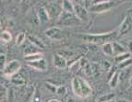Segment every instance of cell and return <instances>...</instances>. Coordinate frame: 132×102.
Returning a JSON list of instances; mask_svg holds the SVG:
<instances>
[{
    "instance_id": "5",
    "label": "cell",
    "mask_w": 132,
    "mask_h": 102,
    "mask_svg": "<svg viewBox=\"0 0 132 102\" xmlns=\"http://www.w3.org/2000/svg\"><path fill=\"white\" fill-rule=\"evenodd\" d=\"M20 67H21V64H20V61H18V60H11L10 62L7 63L4 70H3V73H4V75L6 76L11 78L13 76L18 74Z\"/></svg>"
},
{
    "instance_id": "18",
    "label": "cell",
    "mask_w": 132,
    "mask_h": 102,
    "mask_svg": "<svg viewBox=\"0 0 132 102\" xmlns=\"http://www.w3.org/2000/svg\"><path fill=\"white\" fill-rule=\"evenodd\" d=\"M120 76H121V73H120V71L117 70V72H116V73L110 77V79L108 80V84H109V86H110L112 88H114V87H117L119 80H120Z\"/></svg>"
},
{
    "instance_id": "6",
    "label": "cell",
    "mask_w": 132,
    "mask_h": 102,
    "mask_svg": "<svg viewBox=\"0 0 132 102\" xmlns=\"http://www.w3.org/2000/svg\"><path fill=\"white\" fill-rule=\"evenodd\" d=\"M44 34L48 38L55 40V41H60V40L64 39L66 36L65 31L59 27H52V28L47 29L46 31H44Z\"/></svg>"
},
{
    "instance_id": "37",
    "label": "cell",
    "mask_w": 132,
    "mask_h": 102,
    "mask_svg": "<svg viewBox=\"0 0 132 102\" xmlns=\"http://www.w3.org/2000/svg\"><path fill=\"white\" fill-rule=\"evenodd\" d=\"M46 102H61L60 100H58V99H50V100H48V101H46Z\"/></svg>"
},
{
    "instance_id": "33",
    "label": "cell",
    "mask_w": 132,
    "mask_h": 102,
    "mask_svg": "<svg viewBox=\"0 0 132 102\" xmlns=\"http://www.w3.org/2000/svg\"><path fill=\"white\" fill-rule=\"evenodd\" d=\"M6 64H7V57L4 53H0V70L3 71Z\"/></svg>"
},
{
    "instance_id": "20",
    "label": "cell",
    "mask_w": 132,
    "mask_h": 102,
    "mask_svg": "<svg viewBox=\"0 0 132 102\" xmlns=\"http://www.w3.org/2000/svg\"><path fill=\"white\" fill-rule=\"evenodd\" d=\"M61 6L63 11L68 12V13H74V2L65 0V1H62Z\"/></svg>"
},
{
    "instance_id": "36",
    "label": "cell",
    "mask_w": 132,
    "mask_h": 102,
    "mask_svg": "<svg viewBox=\"0 0 132 102\" xmlns=\"http://www.w3.org/2000/svg\"><path fill=\"white\" fill-rule=\"evenodd\" d=\"M129 88H130V90H132V76L129 79Z\"/></svg>"
},
{
    "instance_id": "9",
    "label": "cell",
    "mask_w": 132,
    "mask_h": 102,
    "mask_svg": "<svg viewBox=\"0 0 132 102\" xmlns=\"http://www.w3.org/2000/svg\"><path fill=\"white\" fill-rule=\"evenodd\" d=\"M53 64L58 69H66L68 67V60L58 52H55L53 55Z\"/></svg>"
},
{
    "instance_id": "15",
    "label": "cell",
    "mask_w": 132,
    "mask_h": 102,
    "mask_svg": "<svg viewBox=\"0 0 132 102\" xmlns=\"http://www.w3.org/2000/svg\"><path fill=\"white\" fill-rule=\"evenodd\" d=\"M28 22L33 26H38L40 24L39 21V17L37 15V11H35L34 9H31V10H29L28 12Z\"/></svg>"
},
{
    "instance_id": "7",
    "label": "cell",
    "mask_w": 132,
    "mask_h": 102,
    "mask_svg": "<svg viewBox=\"0 0 132 102\" xmlns=\"http://www.w3.org/2000/svg\"><path fill=\"white\" fill-rule=\"evenodd\" d=\"M89 10L81 5L74 2V14L79 18V21L86 22L89 20Z\"/></svg>"
},
{
    "instance_id": "24",
    "label": "cell",
    "mask_w": 132,
    "mask_h": 102,
    "mask_svg": "<svg viewBox=\"0 0 132 102\" xmlns=\"http://www.w3.org/2000/svg\"><path fill=\"white\" fill-rule=\"evenodd\" d=\"M44 58V53L43 52H37V53H34V54H31V55H27L24 56V60L26 61V63H31V62H35L37 60Z\"/></svg>"
},
{
    "instance_id": "31",
    "label": "cell",
    "mask_w": 132,
    "mask_h": 102,
    "mask_svg": "<svg viewBox=\"0 0 132 102\" xmlns=\"http://www.w3.org/2000/svg\"><path fill=\"white\" fill-rule=\"evenodd\" d=\"M67 92H68V89H67V87H64V86H60V87H57L56 91H55V94H57V95L60 96V97H63V96L66 95Z\"/></svg>"
},
{
    "instance_id": "13",
    "label": "cell",
    "mask_w": 132,
    "mask_h": 102,
    "mask_svg": "<svg viewBox=\"0 0 132 102\" xmlns=\"http://www.w3.org/2000/svg\"><path fill=\"white\" fill-rule=\"evenodd\" d=\"M87 63H88V62H86L85 59L82 57V58H80L79 60H78L77 62H75L74 63L69 65V66H68V70L70 72H78L80 69H83Z\"/></svg>"
},
{
    "instance_id": "17",
    "label": "cell",
    "mask_w": 132,
    "mask_h": 102,
    "mask_svg": "<svg viewBox=\"0 0 132 102\" xmlns=\"http://www.w3.org/2000/svg\"><path fill=\"white\" fill-rule=\"evenodd\" d=\"M37 52H40V49H38L33 44H31L30 41H29V43L24 47V49H23V54H24V56L34 54V53H37Z\"/></svg>"
},
{
    "instance_id": "1",
    "label": "cell",
    "mask_w": 132,
    "mask_h": 102,
    "mask_svg": "<svg viewBox=\"0 0 132 102\" xmlns=\"http://www.w3.org/2000/svg\"><path fill=\"white\" fill-rule=\"evenodd\" d=\"M118 36L117 30L100 34H81L79 38L83 41L90 44H104L106 42H111L112 40Z\"/></svg>"
},
{
    "instance_id": "35",
    "label": "cell",
    "mask_w": 132,
    "mask_h": 102,
    "mask_svg": "<svg viewBox=\"0 0 132 102\" xmlns=\"http://www.w3.org/2000/svg\"><path fill=\"white\" fill-rule=\"evenodd\" d=\"M102 66H103V68H104L105 71H110V69L112 68V64H111V63H109L108 61H103Z\"/></svg>"
},
{
    "instance_id": "16",
    "label": "cell",
    "mask_w": 132,
    "mask_h": 102,
    "mask_svg": "<svg viewBox=\"0 0 132 102\" xmlns=\"http://www.w3.org/2000/svg\"><path fill=\"white\" fill-rule=\"evenodd\" d=\"M28 41H30L31 44H33L34 46H36L38 49H40V50H41V49H44V48L45 47L44 41L40 39V38H38L37 36H35V35H29Z\"/></svg>"
},
{
    "instance_id": "10",
    "label": "cell",
    "mask_w": 132,
    "mask_h": 102,
    "mask_svg": "<svg viewBox=\"0 0 132 102\" xmlns=\"http://www.w3.org/2000/svg\"><path fill=\"white\" fill-rule=\"evenodd\" d=\"M28 66L33 68L36 71H41V72H44L47 70V62L44 58L40 59V60H37L35 62H31V63H27Z\"/></svg>"
},
{
    "instance_id": "29",
    "label": "cell",
    "mask_w": 132,
    "mask_h": 102,
    "mask_svg": "<svg viewBox=\"0 0 132 102\" xmlns=\"http://www.w3.org/2000/svg\"><path fill=\"white\" fill-rule=\"evenodd\" d=\"M7 98V89L4 86L0 85V102L6 101Z\"/></svg>"
},
{
    "instance_id": "34",
    "label": "cell",
    "mask_w": 132,
    "mask_h": 102,
    "mask_svg": "<svg viewBox=\"0 0 132 102\" xmlns=\"http://www.w3.org/2000/svg\"><path fill=\"white\" fill-rule=\"evenodd\" d=\"M44 86H45V87L48 89L49 91L53 92V93H55V91H56L57 87L54 85V84H52L51 82H47V81H45V82H44Z\"/></svg>"
},
{
    "instance_id": "25",
    "label": "cell",
    "mask_w": 132,
    "mask_h": 102,
    "mask_svg": "<svg viewBox=\"0 0 132 102\" xmlns=\"http://www.w3.org/2000/svg\"><path fill=\"white\" fill-rule=\"evenodd\" d=\"M131 58V53L128 52H125V53H122V54H119L117 55V56H114V62L117 63V64L122 62L126 61V60H128V59Z\"/></svg>"
},
{
    "instance_id": "21",
    "label": "cell",
    "mask_w": 132,
    "mask_h": 102,
    "mask_svg": "<svg viewBox=\"0 0 132 102\" xmlns=\"http://www.w3.org/2000/svg\"><path fill=\"white\" fill-rule=\"evenodd\" d=\"M116 98V95L113 92L110 93H106L104 95H101L100 97H98L96 99V102H111Z\"/></svg>"
},
{
    "instance_id": "30",
    "label": "cell",
    "mask_w": 132,
    "mask_h": 102,
    "mask_svg": "<svg viewBox=\"0 0 132 102\" xmlns=\"http://www.w3.org/2000/svg\"><path fill=\"white\" fill-rule=\"evenodd\" d=\"M131 64H132V58H130V59H128V60H126V61L118 63V64H117V68H118V69H126V68L129 67Z\"/></svg>"
},
{
    "instance_id": "11",
    "label": "cell",
    "mask_w": 132,
    "mask_h": 102,
    "mask_svg": "<svg viewBox=\"0 0 132 102\" xmlns=\"http://www.w3.org/2000/svg\"><path fill=\"white\" fill-rule=\"evenodd\" d=\"M79 82H80V89H81V98H85L90 97L93 94V87H90V85L85 79L81 77H79Z\"/></svg>"
},
{
    "instance_id": "39",
    "label": "cell",
    "mask_w": 132,
    "mask_h": 102,
    "mask_svg": "<svg viewBox=\"0 0 132 102\" xmlns=\"http://www.w3.org/2000/svg\"><path fill=\"white\" fill-rule=\"evenodd\" d=\"M0 29H1V26H0Z\"/></svg>"
},
{
    "instance_id": "12",
    "label": "cell",
    "mask_w": 132,
    "mask_h": 102,
    "mask_svg": "<svg viewBox=\"0 0 132 102\" xmlns=\"http://www.w3.org/2000/svg\"><path fill=\"white\" fill-rule=\"evenodd\" d=\"M36 11H37V15L38 17H39L40 23H47V22H49V20H51L46 9H45V7L44 6L39 7Z\"/></svg>"
},
{
    "instance_id": "32",
    "label": "cell",
    "mask_w": 132,
    "mask_h": 102,
    "mask_svg": "<svg viewBox=\"0 0 132 102\" xmlns=\"http://www.w3.org/2000/svg\"><path fill=\"white\" fill-rule=\"evenodd\" d=\"M31 102H42V98H41V94L38 89L34 90L33 92V96H32V99Z\"/></svg>"
},
{
    "instance_id": "28",
    "label": "cell",
    "mask_w": 132,
    "mask_h": 102,
    "mask_svg": "<svg viewBox=\"0 0 132 102\" xmlns=\"http://www.w3.org/2000/svg\"><path fill=\"white\" fill-rule=\"evenodd\" d=\"M26 33L25 32H20L17 35L16 37V44L17 45H22L24 43V41H26Z\"/></svg>"
},
{
    "instance_id": "2",
    "label": "cell",
    "mask_w": 132,
    "mask_h": 102,
    "mask_svg": "<svg viewBox=\"0 0 132 102\" xmlns=\"http://www.w3.org/2000/svg\"><path fill=\"white\" fill-rule=\"evenodd\" d=\"M123 1H114V0H105V1H99L95 2L93 7L88 9L90 13L102 14L105 13L107 11L111 10L114 7H118L119 5L123 4Z\"/></svg>"
},
{
    "instance_id": "26",
    "label": "cell",
    "mask_w": 132,
    "mask_h": 102,
    "mask_svg": "<svg viewBox=\"0 0 132 102\" xmlns=\"http://www.w3.org/2000/svg\"><path fill=\"white\" fill-rule=\"evenodd\" d=\"M11 40H12V35L10 32L4 31L0 33V41H4V42H9Z\"/></svg>"
},
{
    "instance_id": "3",
    "label": "cell",
    "mask_w": 132,
    "mask_h": 102,
    "mask_svg": "<svg viewBox=\"0 0 132 102\" xmlns=\"http://www.w3.org/2000/svg\"><path fill=\"white\" fill-rule=\"evenodd\" d=\"M79 20L74 13H68L65 11H62L61 15L57 20L58 26L61 27H72L76 26L79 23Z\"/></svg>"
},
{
    "instance_id": "4",
    "label": "cell",
    "mask_w": 132,
    "mask_h": 102,
    "mask_svg": "<svg viewBox=\"0 0 132 102\" xmlns=\"http://www.w3.org/2000/svg\"><path fill=\"white\" fill-rule=\"evenodd\" d=\"M44 7L46 9L47 13L50 17V20H57L63 11L62 6L57 2H49L46 4V6H44Z\"/></svg>"
},
{
    "instance_id": "14",
    "label": "cell",
    "mask_w": 132,
    "mask_h": 102,
    "mask_svg": "<svg viewBox=\"0 0 132 102\" xmlns=\"http://www.w3.org/2000/svg\"><path fill=\"white\" fill-rule=\"evenodd\" d=\"M71 87H72V91L76 96L81 98V89H80V82H79V77H74L71 82Z\"/></svg>"
},
{
    "instance_id": "22",
    "label": "cell",
    "mask_w": 132,
    "mask_h": 102,
    "mask_svg": "<svg viewBox=\"0 0 132 102\" xmlns=\"http://www.w3.org/2000/svg\"><path fill=\"white\" fill-rule=\"evenodd\" d=\"M112 43H113V49H114V55L117 56V55L122 54V53L127 52V50H126L125 46L122 45L121 43L117 42V41L112 42Z\"/></svg>"
},
{
    "instance_id": "38",
    "label": "cell",
    "mask_w": 132,
    "mask_h": 102,
    "mask_svg": "<svg viewBox=\"0 0 132 102\" xmlns=\"http://www.w3.org/2000/svg\"><path fill=\"white\" fill-rule=\"evenodd\" d=\"M114 102H129V101H128V100H126V99H117Z\"/></svg>"
},
{
    "instance_id": "23",
    "label": "cell",
    "mask_w": 132,
    "mask_h": 102,
    "mask_svg": "<svg viewBox=\"0 0 132 102\" xmlns=\"http://www.w3.org/2000/svg\"><path fill=\"white\" fill-rule=\"evenodd\" d=\"M102 51L104 54L107 56H113L114 55V49H113L112 42H106L102 45Z\"/></svg>"
},
{
    "instance_id": "19",
    "label": "cell",
    "mask_w": 132,
    "mask_h": 102,
    "mask_svg": "<svg viewBox=\"0 0 132 102\" xmlns=\"http://www.w3.org/2000/svg\"><path fill=\"white\" fill-rule=\"evenodd\" d=\"M10 80H11V82H12V84L17 86V87H23V86L26 85V83H27L26 79H25L23 76H20L19 74L12 76L10 78Z\"/></svg>"
},
{
    "instance_id": "8",
    "label": "cell",
    "mask_w": 132,
    "mask_h": 102,
    "mask_svg": "<svg viewBox=\"0 0 132 102\" xmlns=\"http://www.w3.org/2000/svg\"><path fill=\"white\" fill-rule=\"evenodd\" d=\"M131 27H132V18L129 16H126L125 18L123 20V21L120 24L118 30H117L118 36H123V35L127 34L131 30Z\"/></svg>"
},
{
    "instance_id": "27",
    "label": "cell",
    "mask_w": 132,
    "mask_h": 102,
    "mask_svg": "<svg viewBox=\"0 0 132 102\" xmlns=\"http://www.w3.org/2000/svg\"><path fill=\"white\" fill-rule=\"evenodd\" d=\"M58 53H59L60 55H62L64 58H66L67 60L68 59L69 61H71L73 57L75 56V52H73V51H62V52H59ZM69 61H68V62H69Z\"/></svg>"
}]
</instances>
